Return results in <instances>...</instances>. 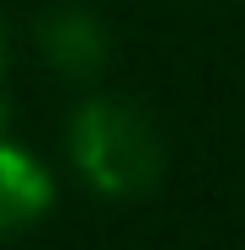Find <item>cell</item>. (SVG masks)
<instances>
[{
	"label": "cell",
	"instance_id": "obj_1",
	"mask_svg": "<svg viewBox=\"0 0 245 250\" xmlns=\"http://www.w3.org/2000/svg\"><path fill=\"white\" fill-rule=\"evenodd\" d=\"M69 154L101 197H139L165 170V149H160V133L149 128V117L134 112L128 101H107V96L86 101L69 117Z\"/></svg>",
	"mask_w": 245,
	"mask_h": 250
},
{
	"label": "cell",
	"instance_id": "obj_2",
	"mask_svg": "<svg viewBox=\"0 0 245 250\" xmlns=\"http://www.w3.org/2000/svg\"><path fill=\"white\" fill-rule=\"evenodd\" d=\"M38 48L59 75L69 80H91L107 64V27L96 11L86 5H53L48 16L38 21Z\"/></svg>",
	"mask_w": 245,
	"mask_h": 250
},
{
	"label": "cell",
	"instance_id": "obj_3",
	"mask_svg": "<svg viewBox=\"0 0 245 250\" xmlns=\"http://www.w3.org/2000/svg\"><path fill=\"white\" fill-rule=\"evenodd\" d=\"M53 208V176L0 133V234L32 229Z\"/></svg>",
	"mask_w": 245,
	"mask_h": 250
},
{
	"label": "cell",
	"instance_id": "obj_4",
	"mask_svg": "<svg viewBox=\"0 0 245 250\" xmlns=\"http://www.w3.org/2000/svg\"><path fill=\"white\" fill-rule=\"evenodd\" d=\"M0 133H5V38H0Z\"/></svg>",
	"mask_w": 245,
	"mask_h": 250
}]
</instances>
